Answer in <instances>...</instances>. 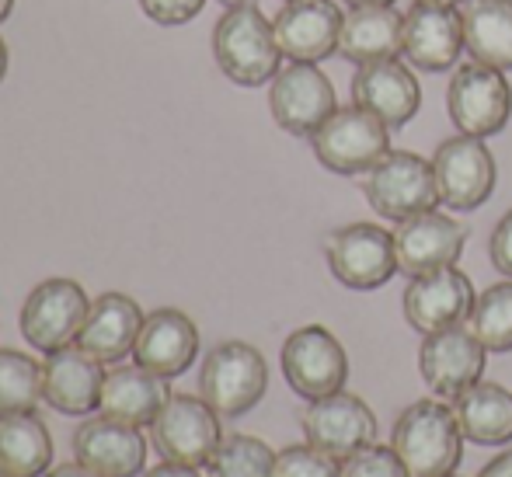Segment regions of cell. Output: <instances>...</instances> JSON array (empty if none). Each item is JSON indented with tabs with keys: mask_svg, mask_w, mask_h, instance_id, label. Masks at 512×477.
Listing matches in <instances>:
<instances>
[{
	"mask_svg": "<svg viewBox=\"0 0 512 477\" xmlns=\"http://www.w3.org/2000/svg\"><path fill=\"white\" fill-rule=\"evenodd\" d=\"M213 56L223 77L241 88H262L272 84L283 63V49L276 42V28L262 14L258 4L227 7L213 28Z\"/></svg>",
	"mask_w": 512,
	"mask_h": 477,
	"instance_id": "obj_1",
	"label": "cell"
},
{
	"mask_svg": "<svg viewBox=\"0 0 512 477\" xmlns=\"http://www.w3.org/2000/svg\"><path fill=\"white\" fill-rule=\"evenodd\" d=\"M391 446L405 460L411 477H446L464 457V429L457 411L439 401H415L394 422Z\"/></svg>",
	"mask_w": 512,
	"mask_h": 477,
	"instance_id": "obj_2",
	"label": "cell"
},
{
	"mask_svg": "<svg viewBox=\"0 0 512 477\" xmlns=\"http://www.w3.org/2000/svg\"><path fill=\"white\" fill-rule=\"evenodd\" d=\"M317 161L335 175H366L391 154V126L363 105H342L310 133Z\"/></svg>",
	"mask_w": 512,
	"mask_h": 477,
	"instance_id": "obj_3",
	"label": "cell"
},
{
	"mask_svg": "<svg viewBox=\"0 0 512 477\" xmlns=\"http://www.w3.org/2000/svg\"><path fill=\"white\" fill-rule=\"evenodd\" d=\"M269 366L248 342H220L199 370V394L220 418H241L265 397Z\"/></svg>",
	"mask_w": 512,
	"mask_h": 477,
	"instance_id": "obj_4",
	"label": "cell"
},
{
	"mask_svg": "<svg viewBox=\"0 0 512 477\" xmlns=\"http://www.w3.org/2000/svg\"><path fill=\"white\" fill-rule=\"evenodd\" d=\"M446 112H450L453 126L467 136L488 140V136L502 133L512 119V84L506 70L485 67L478 60L457 67L450 88H446Z\"/></svg>",
	"mask_w": 512,
	"mask_h": 477,
	"instance_id": "obj_5",
	"label": "cell"
},
{
	"mask_svg": "<svg viewBox=\"0 0 512 477\" xmlns=\"http://www.w3.org/2000/svg\"><path fill=\"white\" fill-rule=\"evenodd\" d=\"M91 300L84 293L81 283L74 279H46L28 293V300L21 303V335L32 349L39 352H56L77 342L84 321H88Z\"/></svg>",
	"mask_w": 512,
	"mask_h": 477,
	"instance_id": "obj_6",
	"label": "cell"
},
{
	"mask_svg": "<svg viewBox=\"0 0 512 477\" xmlns=\"http://www.w3.org/2000/svg\"><path fill=\"white\" fill-rule=\"evenodd\" d=\"M150 439L161 460H175V464L189 467H209L213 453L223 443L220 415L192 394H171L161 415L150 425Z\"/></svg>",
	"mask_w": 512,
	"mask_h": 477,
	"instance_id": "obj_7",
	"label": "cell"
},
{
	"mask_svg": "<svg viewBox=\"0 0 512 477\" xmlns=\"http://www.w3.org/2000/svg\"><path fill=\"white\" fill-rule=\"evenodd\" d=\"M363 192L370 199V206L394 223L418 213H429V209L439 206L432 161L411 154V150H391L377 168L366 171Z\"/></svg>",
	"mask_w": 512,
	"mask_h": 477,
	"instance_id": "obj_8",
	"label": "cell"
},
{
	"mask_svg": "<svg viewBox=\"0 0 512 477\" xmlns=\"http://www.w3.org/2000/svg\"><path fill=\"white\" fill-rule=\"evenodd\" d=\"M439 202L457 213H471L495 192V157L478 136H450L432 154Z\"/></svg>",
	"mask_w": 512,
	"mask_h": 477,
	"instance_id": "obj_9",
	"label": "cell"
},
{
	"mask_svg": "<svg viewBox=\"0 0 512 477\" xmlns=\"http://www.w3.org/2000/svg\"><path fill=\"white\" fill-rule=\"evenodd\" d=\"M331 276L349 289H380L398 272L394 234L377 223H349L324 241Z\"/></svg>",
	"mask_w": 512,
	"mask_h": 477,
	"instance_id": "obj_10",
	"label": "cell"
},
{
	"mask_svg": "<svg viewBox=\"0 0 512 477\" xmlns=\"http://www.w3.org/2000/svg\"><path fill=\"white\" fill-rule=\"evenodd\" d=\"M283 377L304 401H317L345 390L349 356L328 328L307 324L283 342Z\"/></svg>",
	"mask_w": 512,
	"mask_h": 477,
	"instance_id": "obj_11",
	"label": "cell"
},
{
	"mask_svg": "<svg viewBox=\"0 0 512 477\" xmlns=\"http://www.w3.org/2000/svg\"><path fill=\"white\" fill-rule=\"evenodd\" d=\"M300 422H304L307 443L335 460H349L352 453L377 443V415L363 397L345 390L310 401Z\"/></svg>",
	"mask_w": 512,
	"mask_h": 477,
	"instance_id": "obj_12",
	"label": "cell"
},
{
	"mask_svg": "<svg viewBox=\"0 0 512 477\" xmlns=\"http://www.w3.org/2000/svg\"><path fill=\"white\" fill-rule=\"evenodd\" d=\"M485 363L488 349L464 324L425 335L422 349H418V373H422V380L429 383L432 394L450 397V401H457L467 387H474L485 377Z\"/></svg>",
	"mask_w": 512,
	"mask_h": 477,
	"instance_id": "obj_13",
	"label": "cell"
},
{
	"mask_svg": "<svg viewBox=\"0 0 512 477\" xmlns=\"http://www.w3.org/2000/svg\"><path fill=\"white\" fill-rule=\"evenodd\" d=\"M467 244V227L446 213H418L398 223L394 230V255H398V272L408 279L429 276V272L450 269L460 262Z\"/></svg>",
	"mask_w": 512,
	"mask_h": 477,
	"instance_id": "obj_14",
	"label": "cell"
},
{
	"mask_svg": "<svg viewBox=\"0 0 512 477\" xmlns=\"http://www.w3.org/2000/svg\"><path fill=\"white\" fill-rule=\"evenodd\" d=\"M272 119L293 136H310L338 108L335 84L317 63H290L272 77Z\"/></svg>",
	"mask_w": 512,
	"mask_h": 477,
	"instance_id": "obj_15",
	"label": "cell"
},
{
	"mask_svg": "<svg viewBox=\"0 0 512 477\" xmlns=\"http://www.w3.org/2000/svg\"><path fill=\"white\" fill-rule=\"evenodd\" d=\"M342 7L335 0H286L272 18L276 42L290 63H321L338 53Z\"/></svg>",
	"mask_w": 512,
	"mask_h": 477,
	"instance_id": "obj_16",
	"label": "cell"
},
{
	"mask_svg": "<svg viewBox=\"0 0 512 477\" xmlns=\"http://www.w3.org/2000/svg\"><path fill=\"white\" fill-rule=\"evenodd\" d=\"M474 300L478 293L471 279L457 265H450V269L411 279L405 289V317L418 335H436V331L464 324L471 317Z\"/></svg>",
	"mask_w": 512,
	"mask_h": 477,
	"instance_id": "obj_17",
	"label": "cell"
},
{
	"mask_svg": "<svg viewBox=\"0 0 512 477\" xmlns=\"http://www.w3.org/2000/svg\"><path fill=\"white\" fill-rule=\"evenodd\" d=\"M464 21L460 7L415 4L405 14V35H401V56L411 67L425 74H443L464 53Z\"/></svg>",
	"mask_w": 512,
	"mask_h": 477,
	"instance_id": "obj_18",
	"label": "cell"
},
{
	"mask_svg": "<svg viewBox=\"0 0 512 477\" xmlns=\"http://www.w3.org/2000/svg\"><path fill=\"white\" fill-rule=\"evenodd\" d=\"M196 356H199V328L185 310L161 307L154 314H147L133 349L136 366H143V370L157 373L164 380H175L196 363Z\"/></svg>",
	"mask_w": 512,
	"mask_h": 477,
	"instance_id": "obj_19",
	"label": "cell"
},
{
	"mask_svg": "<svg viewBox=\"0 0 512 477\" xmlns=\"http://www.w3.org/2000/svg\"><path fill=\"white\" fill-rule=\"evenodd\" d=\"M105 370L81 345L56 349L42 363V397L60 415H91L102 408Z\"/></svg>",
	"mask_w": 512,
	"mask_h": 477,
	"instance_id": "obj_20",
	"label": "cell"
},
{
	"mask_svg": "<svg viewBox=\"0 0 512 477\" xmlns=\"http://www.w3.org/2000/svg\"><path fill=\"white\" fill-rule=\"evenodd\" d=\"M352 101L380 115L391 129H401L405 122L415 119L418 105H422V88H418V77L411 74L408 63L391 56V60L363 63L356 70Z\"/></svg>",
	"mask_w": 512,
	"mask_h": 477,
	"instance_id": "obj_21",
	"label": "cell"
},
{
	"mask_svg": "<svg viewBox=\"0 0 512 477\" xmlns=\"http://www.w3.org/2000/svg\"><path fill=\"white\" fill-rule=\"evenodd\" d=\"M74 457L102 477H136L147 464V443L136 425L102 415L74 432Z\"/></svg>",
	"mask_w": 512,
	"mask_h": 477,
	"instance_id": "obj_22",
	"label": "cell"
},
{
	"mask_svg": "<svg viewBox=\"0 0 512 477\" xmlns=\"http://www.w3.org/2000/svg\"><path fill=\"white\" fill-rule=\"evenodd\" d=\"M147 314L140 310V303L126 293H102L88 310V321H84L77 345H81L88 356H95L98 363H119L129 352L136 349V338L143 331Z\"/></svg>",
	"mask_w": 512,
	"mask_h": 477,
	"instance_id": "obj_23",
	"label": "cell"
},
{
	"mask_svg": "<svg viewBox=\"0 0 512 477\" xmlns=\"http://www.w3.org/2000/svg\"><path fill=\"white\" fill-rule=\"evenodd\" d=\"M401 35H405V14H398L391 4L352 7V11H345L338 53L356 67L391 60L401 53Z\"/></svg>",
	"mask_w": 512,
	"mask_h": 477,
	"instance_id": "obj_24",
	"label": "cell"
},
{
	"mask_svg": "<svg viewBox=\"0 0 512 477\" xmlns=\"http://www.w3.org/2000/svg\"><path fill=\"white\" fill-rule=\"evenodd\" d=\"M168 397H171V390L164 377L143 370V366H119V370L105 373L102 408L98 411L115 418V422L143 429V425H154V418L161 415Z\"/></svg>",
	"mask_w": 512,
	"mask_h": 477,
	"instance_id": "obj_25",
	"label": "cell"
},
{
	"mask_svg": "<svg viewBox=\"0 0 512 477\" xmlns=\"http://www.w3.org/2000/svg\"><path fill=\"white\" fill-rule=\"evenodd\" d=\"M464 46L478 63L512 70V0H464Z\"/></svg>",
	"mask_w": 512,
	"mask_h": 477,
	"instance_id": "obj_26",
	"label": "cell"
},
{
	"mask_svg": "<svg viewBox=\"0 0 512 477\" xmlns=\"http://www.w3.org/2000/svg\"><path fill=\"white\" fill-rule=\"evenodd\" d=\"M464 439L478 446H502L512 439V390L478 380L453 401Z\"/></svg>",
	"mask_w": 512,
	"mask_h": 477,
	"instance_id": "obj_27",
	"label": "cell"
},
{
	"mask_svg": "<svg viewBox=\"0 0 512 477\" xmlns=\"http://www.w3.org/2000/svg\"><path fill=\"white\" fill-rule=\"evenodd\" d=\"M53 464V436L35 411L0 418V471L11 477H42Z\"/></svg>",
	"mask_w": 512,
	"mask_h": 477,
	"instance_id": "obj_28",
	"label": "cell"
},
{
	"mask_svg": "<svg viewBox=\"0 0 512 477\" xmlns=\"http://www.w3.org/2000/svg\"><path fill=\"white\" fill-rule=\"evenodd\" d=\"M42 401V366L18 349H0V418L35 411Z\"/></svg>",
	"mask_w": 512,
	"mask_h": 477,
	"instance_id": "obj_29",
	"label": "cell"
},
{
	"mask_svg": "<svg viewBox=\"0 0 512 477\" xmlns=\"http://www.w3.org/2000/svg\"><path fill=\"white\" fill-rule=\"evenodd\" d=\"M467 328L488 352H512V279L488 286L474 300Z\"/></svg>",
	"mask_w": 512,
	"mask_h": 477,
	"instance_id": "obj_30",
	"label": "cell"
},
{
	"mask_svg": "<svg viewBox=\"0 0 512 477\" xmlns=\"http://www.w3.org/2000/svg\"><path fill=\"white\" fill-rule=\"evenodd\" d=\"M209 471L213 477H276V453L269 443L255 436H223L220 450L209 460Z\"/></svg>",
	"mask_w": 512,
	"mask_h": 477,
	"instance_id": "obj_31",
	"label": "cell"
},
{
	"mask_svg": "<svg viewBox=\"0 0 512 477\" xmlns=\"http://www.w3.org/2000/svg\"><path fill=\"white\" fill-rule=\"evenodd\" d=\"M276 477H342V467L335 457L304 443L276 453Z\"/></svg>",
	"mask_w": 512,
	"mask_h": 477,
	"instance_id": "obj_32",
	"label": "cell"
},
{
	"mask_svg": "<svg viewBox=\"0 0 512 477\" xmlns=\"http://www.w3.org/2000/svg\"><path fill=\"white\" fill-rule=\"evenodd\" d=\"M342 477H411L394 446H366L342 464Z\"/></svg>",
	"mask_w": 512,
	"mask_h": 477,
	"instance_id": "obj_33",
	"label": "cell"
},
{
	"mask_svg": "<svg viewBox=\"0 0 512 477\" xmlns=\"http://www.w3.org/2000/svg\"><path fill=\"white\" fill-rule=\"evenodd\" d=\"M143 14L157 25H185L206 7V0H140Z\"/></svg>",
	"mask_w": 512,
	"mask_h": 477,
	"instance_id": "obj_34",
	"label": "cell"
},
{
	"mask_svg": "<svg viewBox=\"0 0 512 477\" xmlns=\"http://www.w3.org/2000/svg\"><path fill=\"white\" fill-rule=\"evenodd\" d=\"M488 255H492L495 269H499L506 279H512V209L499 220V227L492 230V241H488Z\"/></svg>",
	"mask_w": 512,
	"mask_h": 477,
	"instance_id": "obj_35",
	"label": "cell"
},
{
	"mask_svg": "<svg viewBox=\"0 0 512 477\" xmlns=\"http://www.w3.org/2000/svg\"><path fill=\"white\" fill-rule=\"evenodd\" d=\"M143 477H203L199 467H189V464H175V460H164V464L150 467Z\"/></svg>",
	"mask_w": 512,
	"mask_h": 477,
	"instance_id": "obj_36",
	"label": "cell"
},
{
	"mask_svg": "<svg viewBox=\"0 0 512 477\" xmlns=\"http://www.w3.org/2000/svg\"><path fill=\"white\" fill-rule=\"evenodd\" d=\"M42 477H102L98 471H91L88 464H81V460H74V464H60V467H49Z\"/></svg>",
	"mask_w": 512,
	"mask_h": 477,
	"instance_id": "obj_37",
	"label": "cell"
},
{
	"mask_svg": "<svg viewBox=\"0 0 512 477\" xmlns=\"http://www.w3.org/2000/svg\"><path fill=\"white\" fill-rule=\"evenodd\" d=\"M478 477H512V450L509 453H499L488 467H481Z\"/></svg>",
	"mask_w": 512,
	"mask_h": 477,
	"instance_id": "obj_38",
	"label": "cell"
},
{
	"mask_svg": "<svg viewBox=\"0 0 512 477\" xmlns=\"http://www.w3.org/2000/svg\"><path fill=\"white\" fill-rule=\"evenodd\" d=\"M11 11H14V0H0V25L11 18Z\"/></svg>",
	"mask_w": 512,
	"mask_h": 477,
	"instance_id": "obj_39",
	"label": "cell"
},
{
	"mask_svg": "<svg viewBox=\"0 0 512 477\" xmlns=\"http://www.w3.org/2000/svg\"><path fill=\"white\" fill-rule=\"evenodd\" d=\"M415 4H439V7H460L464 0H415Z\"/></svg>",
	"mask_w": 512,
	"mask_h": 477,
	"instance_id": "obj_40",
	"label": "cell"
},
{
	"mask_svg": "<svg viewBox=\"0 0 512 477\" xmlns=\"http://www.w3.org/2000/svg\"><path fill=\"white\" fill-rule=\"evenodd\" d=\"M4 74H7V46H4V39H0V81H4Z\"/></svg>",
	"mask_w": 512,
	"mask_h": 477,
	"instance_id": "obj_41",
	"label": "cell"
},
{
	"mask_svg": "<svg viewBox=\"0 0 512 477\" xmlns=\"http://www.w3.org/2000/svg\"><path fill=\"white\" fill-rule=\"evenodd\" d=\"M345 4H352V7H363V4H394V0H345Z\"/></svg>",
	"mask_w": 512,
	"mask_h": 477,
	"instance_id": "obj_42",
	"label": "cell"
},
{
	"mask_svg": "<svg viewBox=\"0 0 512 477\" xmlns=\"http://www.w3.org/2000/svg\"><path fill=\"white\" fill-rule=\"evenodd\" d=\"M220 4H227V7H241V4H255V0H220Z\"/></svg>",
	"mask_w": 512,
	"mask_h": 477,
	"instance_id": "obj_43",
	"label": "cell"
},
{
	"mask_svg": "<svg viewBox=\"0 0 512 477\" xmlns=\"http://www.w3.org/2000/svg\"><path fill=\"white\" fill-rule=\"evenodd\" d=\"M0 477H11V474H7V471H0Z\"/></svg>",
	"mask_w": 512,
	"mask_h": 477,
	"instance_id": "obj_44",
	"label": "cell"
},
{
	"mask_svg": "<svg viewBox=\"0 0 512 477\" xmlns=\"http://www.w3.org/2000/svg\"><path fill=\"white\" fill-rule=\"evenodd\" d=\"M446 477H457V474H446Z\"/></svg>",
	"mask_w": 512,
	"mask_h": 477,
	"instance_id": "obj_45",
	"label": "cell"
}]
</instances>
